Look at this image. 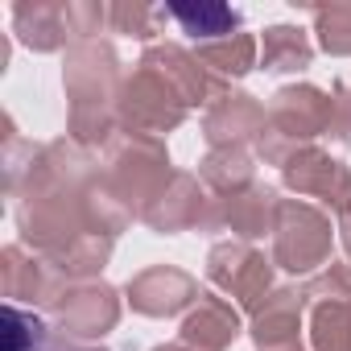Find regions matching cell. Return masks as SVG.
<instances>
[{
  "label": "cell",
  "instance_id": "cell-30",
  "mask_svg": "<svg viewBox=\"0 0 351 351\" xmlns=\"http://www.w3.org/2000/svg\"><path fill=\"white\" fill-rule=\"evenodd\" d=\"M153 351H186V347H178V343H161V347H153Z\"/></svg>",
  "mask_w": 351,
  "mask_h": 351
},
{
  "label": "cell",
  "instance_id": "cell-24",
  "mask_svg": "<svg viewBox=\"0 0 351 351\" xmlns=\"http://www.w3.org/2000/svg\"><path fill=\"white\" fill-rule=\"evenodd\" d=\"M50 330L34 310L5 306V330H0V351H46Z\"/></svg>",
  "mask_w": 351,
  "mask_h": 351
},
{
  "label": "cell",
  "instance_id": "cell-18",
  "mask_svg": "<svg viewBox=\"0 0 351 351\" xmlns=\"http://www.w3.org/2000/svg\"><path fill=\"white\" fill-rule=\"evenodd\" d=\"M13 25H17V38L38 54H54L71 42L66 5H17Z\"/></svg>",
  "mask_w": 351,
  "mask_h": 351
},
{
  "label": "cell",
  "instance_id": "cell-15",
  "mask_svg": "<svg viewBox=\"0 0 351 351\" xmlns=\"http://www.w3.org/2000/svg\"><path fill=\"white\" fill-rule=\"evenodd\" d=\"M302 318H306V298L293 285H281L269 293V302L252 314L248 335L256 351H310L302 339Z\"/></svg>",
  "mask_w": 351,
  "mask_h": 351
},
{
  "label": "cell",
  "instance_id": "cell-11",
  "mask_svg": "<svg viewBox=\"0 0 351 351\" xmlns=\"http://www.w3.org/2000/svg\"><path fill=\"white\" fill-rule=\"evenodd\" d=\"M0 261H5V265H0V273H5V298H9V306L29 302V306H50L54 310L58 298L75 285V281H66V273L50 256L29 252L21 244H9Z\"/></svg>",
  "mask_w": 351,
  "mask_h": 351
},
{
  "label": "cell",
  "instance_id": "cell-1",
  "mask_svg": "<svg viewBox=\"0 0 351 351\" xmlns=\"http://www.w3.org/2000/svg\"><path fill=\"white\" fill-rule=\"evenodd\" d=\"M62 83H66V99H71V116H66V141L87 149L112 145L120 132L116 120V91L124 83L120 75V58L108 42L91 38V42H75L66 50V66H62Z\"/></svg>",
  "mask_w": 351,
  "mask_h": 351
},
{
  "label": "cell",
  "instance_id": "cell-7",
  "mask_svg": "<svg viewBox=\"0 0 351 351\" xmlns=\"http://www.w3.org/2000/svg\"><path fill=\"white\" fill-rule=\"evenodd\" d=\"M281 182L298 199H318L335 215H343L351 207V165L339 161V157H330L318 145H302L281 165Z\"/></svg>",
  "mask_w": 351,
  "mask_h": 351
},
{
  "label": "cell",
  "instance_id": "cell-5",
  "mask_svg": "<svg viewBox=\"0 0 351 351\" xmlns=\"http://www.w3.org/2000/svg\"><path fill=\"white\" fill-rule=\"evenodd\" d=\"M191 116V104L182 99V91L173 87L161 71H153L149 62H136L132 75H124L120 91H116V120L120 132H136V136H165Z\"/></svg>",
  "mask_w": 351,
  "mask_h": 351
},
{
  "label": "cell",
  "instance_id": "cell-13",
  "mask_svg": "<svg viewBox=\"0 0 351 351\" xmlns=\"http://www.w3.org/2000/svg\"><path fill=\"white\" fill-rule=\"evenodd\" d=\"M277 191L269 186H248L240 195H223V199H211V215H207V228L203 232H232V240H261V236H273V219H277Z\"/></svg>",
  "mask_w": 351,
  "mask_h": 351
},
{
  "label": "cell",
  "instance_id": "cell-17",
  "mask_svg": "<svg viewBox=\"0 0 351 351\" xmlns=\"http://www.w3.org/2000/svg\"><path fill=\"white\" fill-rule=\"evenodd\" d=\"M169 21H178V29L186 38H195L199 46L219 42L240 34V13L232 5H219V0H186V5H165Z\"/></svg>",
  "mask_w": 351,
  "mask_h": 351
},
{
  "label": "cell",
  "instance_id": "cell-3",
  "mask_svg": "<svg viewBox=\"0 0 351 351\" xmlns=\"http://www.w3.org/2000/svg\"><path fill=\"white\" fill-rule=\"evenodd\" d=\"M104 182L116 191V199L141 219V211L161 195V186L173 178L169 169V149L161 136H136V132H120L108 149L104 161Z\"/></svg>",
  "mask_w": 351,
  "mask_h": 351
},
{
  "label": "cell",
  "instance_id": "cell-14",
  "mask_svg": "<svg viewBox=\"0 0 351 351\" xmlns=\"http://www.w3.org/2000/svg\"><path fill=\"white\" fill-rule=\"evenodd\" d=\"M244 330V314L236 302H228L215 289H203V298L186 310L178 326V347L186 351H228Z\"/></svg>",
  "mask_w": 351,
  "mask_h": 351
},
{
  "label": "cell",
  "instance_id": "cell-23",
  "mask_svg": "<svg viewBox=\"0 0 351 351\" xmlns=\"http://www.w3.org/2000/svg\"><path fill=\"white\" fill-rule=\"evenodd\" d=\"M112 236H99V232H87V236H79L66 252H58L54 256V265L66 273V281H99V273L108 269V261H112Z\"/></svg>",
  "mask_w": 351,
  "mask_h": 351
},
{
  "label": "cell",
  "instance_id": "cell-12",
  "mask_svg": "<svg viewBox=\"0 0 351 351\" xmlns=\"http://www.w3.org/2000/svg\"><path fill=\"white\" fill-rule=\"evenodd\" d=\"M269 124V108L248 95V91H228L223 99H215L203 116V136L211 149H248L261 141Z\"/></svg>",
  "mask_w": 351,
  "mask_h": 351
},
{
  "label": "cell",
  "instance_id": "cell-26",
  "mask_svg": "<svg viewBox=\"0 0 351 351\" xmlns=\"http://www.w3.org/2000/svg\"><path fill=\"white\" fill-rule=\"evenodd\" d=\"M165 5L153 9V5H128V0H120V5H108V29L112 34H124V38H136V42H153L165 21Z\"/></svg>",
  "mask_w": 351,
  "mask_h": 351
},
{
  "label": "cell",
  "instance_id": "cell-21",
  "mask_svg": "<svg viewBox=\"0 0 351 351\" xmlns=\"http://www.w3.org/2000/svg\"><path fill=\"white\" fill-rule=\"evenodd\" d=\"M310 351H351V302H306Z\"/></svg>",
  "mask_w": 351,
  "mask_h": 351
},
{
  "label": "cell",
  "instance_id": "cell-25",
  "mask_svg": "<svg viewBox=\"0 0 351 351\" xmlns=\"http://www.w3.org/2000/svg\"><path fill=\"white\" fill-rule=\"evenodd\" d=\"M310 17H314L318 46L335 58H351V0H343V5H318V9H310Z\"/></svg>",
  "mask_w": 351,
  "mask_h": 351
},
{
  "label": "cell",
  "instance_id": "cell-19",
  "mask_svg": "<svg viewBox=\"0 0 351 351\" xmlns=\"http://www.w3.org/2000/svg\"><path fill=\"white\" fill-rule=\"evenodd\" d=\"M199 178L215 199L240 195V191L256 186V157L248 149H211L199 161Z\"/></svg>",
  "mask_w": 351,
  "mask_h": 351
},
{
  "label": "cell",
  "instance_id": "cell-29",
  "mask_svg": "<svg viewBox=\"0 0 351 351\" xmlns=\"http://www.w3.org/2000/svg\"><path fill=\"white\" fill-rule=\"evenodd\" d=\"M339 240H343V252H347V261H351V207L339 215Z\"/></svg>",
  "mask_w": 351,
  "mask_h": 351
},
{
  "label": "cell",
  "instance_id": "cell-4",
  "mask_svg": "<svg viewBox=\"0 0 351 351\" xmlns=\"http://www.w3.org/2000/svg\"><path fill=\"white\" fill-rule=\"evenodd\" d=\"M330 215L306 199H281L273 219V265L293 277H314L330 265Z\"/></svg>",
  "mask_w": 351,
  "mask_h": 351
},
{
  "label": "cell",
  "instance_id": "cell-28",
  "mask_svg": "<svg viewBox=\"0 0 351 351\" xmlns=\"http://www.w3.org/2000/svg\"><path fill=\"white\" fill-rule=\"evenodd\" d=\"M46 351H108V347H99V343H79V339L58 335V339H50V347H46Z\"/></svg>",
  "mask_w": 351,
  "mask_h": 351
},
{
  "label": "cell",
  "instance_id": "cell-20",
  "mask_svg": "<svg viewBox=\"0 0 351 351\" xmlns=\"http://www.w3.org/2000/svg\"><path fill=\"white\" fill-rule=\"evenodd\" d=\"M195 58L211 71V79H219V83L232 87L236 79H244V75L261 62V42H256L252 34H232V38H219V42L199 46Z\"/></svg>",
  "mask_w": 351,
  "mask_h": 351
},
{
  "label": "cell",
  "instance_id": "cell-8",
  "mask_svg": "<svg viewBox=\"0 0 351 351\" xmlns=\"http://www.w3.org/2000/svg\"><path fill=\"white\" fill-rule=\"evenodd\" d=\"M58 335L79 343H99L120 322V293L108 281H75L50 310Z\"/></svg>",
  "mask_w": 351,
  "mask_h": 351
},
{
  "label": "cell",
  "instance_id": "cell-10",
  "mask_svg": "<svg viewBox=\"0 0 351 351\" xmlns=\"http://www.w3.org/2000/svg\"><path fill=\"white\" fill-rule=\"evenodd\" d=\"M199 298H203L199 277H191V273L178 269V265L141 269V273L124 285V302H128L136 314H145V318H173V314L191 310Z\"/></svg>",
  "mask_w": 351,
  "mask_h": 351
},
{
  "label": "cell",
  "instance_id": "cell-27",
  "mask_svg": "<svg viewBox=\"0 0 351 351\" xmlns=\"http://www.w3.org/2000/svg\"><path fill=\"white\" fill-rule=\"evenodd\" d=\"M339 145H351V87L347 83H330V128H326Z\"/></svg>",
  "mask_w": 351,
  "mask_h": 351
},
{
  "label": "cell",
  "instance_id": "cell-16",
  "mask_svg": "<svg viewBox=\"0 0 351 351\" xmlns=\"http://www.w3.org/2000/svg\"><path fill=\"white\" fill-rule=\"evenodd\" d=\"M141 62H149L153 71H161L173 87L182 91V99L191 104V108H211L215 99H223L232 87L228 83H219V79H211V71L191 54V50H182V46H173V42H161V46H149L145 54H141Z\"/></svg>",
  "mask_w": 351,
  "mask_h": 351
},
{
  "label": "cell",
  "instance_id": "cell-2",
  "mask_svg": "<svg viewBox=\"0 0 351 351\" xmlns=\"http://www.w3.org/2000/svg\"><path fill=\"white\" fill-rule=\"evenodd\" d=\"M330 128V91L314 83H289L269 104V124L256 141V157L265 165H285L302 145H314Z\"/></svg>",
  "mask_w": 351,
  "mask_h": 351
},
{
  "label": "cell",
  "instance_id": "cell-9",
  "mask_svg": "<svg viewBox=\"0 0 351 351\" xmlns=\"http://www.w3.org/2000/svg\"><path fill=\"white\" fill-rule=\"evenodd\" d=\"M211 199L199 173L173 169V178L161 186V195L141 211V223H149L157 236H178V232H203L207 215H211Z\"/></svg>",
  "mask_w": 351,
  "mask_h": 351
},
{
  "label": "cell",
  "instance_id": "cell-22",
  "mask_svg": "<svg viewBox=\"0 0 351 351\" xmlns=\"http://www.w3.org/2000/svg\"><path fill=\"white\" fill-rule=\"evenodd\" d=\"M314 58V46L306 38V29L298 25H269L261 38V66L273 75H298L306 71Z\"/></svg>",
  "mask_w": 351,
  "mask_h": 351
},
{
  "label": "cell",
  "instance_id": "cell-6",
  "mask_svg": "<svg viewBox=\"0 0 351 351\" xmlns=\"http://www.w3.org/2000/svg\"><path fill=\"white\" fill-rule=\"evenodd\" d=\"M273 269H277L273 256H265L248 240H219L207 252V281L215 285V293H223L228 302H236L240 314H248V318L277 289L273 285Z\"/></svg>",
  "mask_w": 351,
  "mask_h": 351
}]
</instances>
